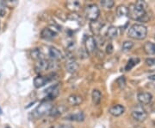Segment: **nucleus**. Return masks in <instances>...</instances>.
<instances>
[{
  "label": "nucleus",
  "instance_id": "obj_1",
  "mask_svg": "<svg viewBox=\"0 0 155 128\" xmlns=\"http://www.w3.org/2000/svg\"><path fill=\"white\" fill-rule=\"evenodd\" d=\"M147 5L145 1L139 0L127 7V17L139 22H147L149 16L147 12Z\"/></svg>",
  "mask_w": 155,
  "mask_h": 128
},
{
  "label": "nucleus",
  "instance_id": "obj_2",
  "mask_svg": "<svg viewBox=\"0 0 155 128\" xmlns=\"http://www.w3.org/2000/svg\"><path fill=\"white\" fill-rule=\"evenodd\" d=\"M127 35L129 37L133 39L142 40L147 35V29L143 24L135 23L129 28Z\"/></svg>",
  "mask_w": 155,
  "mask_h": 128
},
{
  "label": "nucleus",
  "instance_id": "obj_3",
  "mask_svg": "<svg viewBox=\"0 0 155 128\" xmlns=\"http://www.w3.org/2000/svg\"><path fill=\"white\" fill-rule=\"evenodd\" d=\"M53 106H54L51 104L49 100H44L35 109V111L33 112V116L35 119H38V118L43 117L47 114H49Z\"/></svg>",
  "mask_w": 155,
  "mask_h": 128
},
{
  "label": "nucleus",
  "instance_id": "obj_4",
  "mask_svg": "<svg viewBox=\"0 0 155 128\" xmlns=\"http://www.w3.org/2000/svg\"><path fill=\"white\" fill-rule=\"evenodd\" d=\"M56 67H57V64L54 61V60L49 61V60H46V59L38 61L35 65V71L37 73H42L47 70L54 69Z\"/></svg>",
  "mask_w": 155,
  "mask_h": 128
},
{
  "label": "nucleus",
  "instance_id": "obj_5",
  "mask_svg": "<svg viewBox=\"0 0 155 128\" xmlns=\"http://www.w3.org/2000/svg\"><path fill=\"white\" fill-rule=\"evenodd\" d=\"M84 14L86 18L90 21H96L98 19L100 15V10L98 6L95 4H91L89 5L86 6L85 10H84Z\"/></svg>",
  "mask_w": 155,
  "mask_h": 128
},
{
  "label": "nucleus",
  "instance_id": "obj_6",
  "mask_svg": "<svg viewBox=\"0 0 155 128\" xmlns=\"http://www.w3.org/2000/svg\"><path fill=\"white\" fill-rule=\"evenodd\" d=\"M132 117L134 120L142 122L147 118V113L143 107L141 106H136L132 111Z\"/></svg>",
  "mask_w": 155,
  "mask_h": 128
},
{
  "label": "nucleus",
  "instance_id": "obj_7",
  "mask_svg": "<svg viewBox=\"0 0 155 128\" xmlns=\"http://www.w3.org/2000/svg\"><path fill=\"white\" fill-rule=\"evenodd\" d=\"M60 90H61V84L57 83L55 85H53L49 87L48 88L45 90V94L47 95V100H54L60 94Z\"/></svg>",
  "mask_w": 155,
  "mask_h": 128
},
{
  "label": "nucleus",
  "instance_id": "obj_8",
  "mask_svg": "<svg viewBox=\"0 0 155 128\" xmlns=\"http://www.w3.org/2000/svg\"><path fill=\"white\" fill-rule=\"evenodd\" d=\"M84 46L87 53H93L97 47V41L92 36H88L84 40Z\"/></svg>",
  "mask_w": 155,
  "mask_h": 128
},
{
  "label": "nucleus",
  "instance_id": "obj_9",
  "mask_svg": "<svg viewBox=\"0 0 155 128\" xmlns=\"http://www.w3.org/2000/svg\"><path fill=\"white\" fill-rule=\"evenodd\" d=\"M52 79L47 76H37L34 79V86L35 88H41L47 83L51 81Z\"/></svg>",
  "mask_w": 155,
  "mask_h": 128
},
{
  "label": "nucleus",
  "instance_id": "obj_10",
  "mask_svg": "<svg viewBox=\"0 0 155 128\" xmlns=\"http://www.w3.org/2000/svg\"><path fill=\"white\" fill-rule=\"evenodd\" d=\"M104 22H101V21H97V20L92 21V22H91V23H90V27H91V31L95 35H97V36H98L101 33L102 29L104 28Z\"/></svg>",
  "mask_w": 155,
  "mask_h": 128
},
{
  "label": "nucleus",
  "instance_id": "obj_11",
  "mask_svg": "<svg viewBox=\"0 0 155 128\" xmlns=\"http://www.w3.org/2000/svg\"><path fill=\"white\" fill-rule=\"evenodd\" d=\"M84 114L83 112L79 111L77 112H74V113H70V114H67V116L65 117V119L67 120H71V121H77V122H80V121H83L84 119Z\"/></svg>",
  "mask_w": 155,
  "mask_h": 128
},
{
  "label": "nucleus",
  "instance_id": "obj_12",
  "mask_svg": "<svg viewBox=\"0 0 155 128\" xmlns=\"http://www.w3.org/2000/svg\"><path fill=\"white\" fill-rule=\"evenodd\" d=\"M137 98H138L139 102L140 104L147 105V104H149L153 99V95L147 92H141V93H139Z\"/></svg>",
  "mask_w": 155,
  "mask_h": 128
},
{
  "label": "nucleus",
  "instance_id": "obj_13",
  "mask_svg": "<svg viewBox=\"0 0 155 128\" xmlns=\"http://www.w3.org/2000/svg\"><path fill=\"white\" fill-rule=\"evenodd\" d=\"M125 112V108L122 105L120 104H117V105H114L112 106L109 109V112L110 113L111 115L115 116V117H118V116H121L122 114L124 113Z\"/></svg>",
  "mask_w": 155,
  "mask_h": 128
},
{
  "label": "nucleus",
  "instance_id": "obj_14",
  "mask_svg": "<svg viewBox=\"0 0 155 128\" xmlns=\"http://www.w3.org/2000/svg\"><path fill=\"white\" fill-rule=\"evenodd\" d=\"M57 36V32L50 28H44L41 32V36L45 40L54 39Z\"/></svg>",
  "mask_w": 155,
  "mask_h": 128
},
{
  "label": "nucleus",
  "instance_id": "obj_15",
  "mask_svg": "<svg viewBox=\"0 0 155 128\" xmlns=\"http://www.w3.org/2000/svg\"><path fill=\"white\" fill-rule=\"evenodd\" d=\"M48 55L52 58V60H61L63 58V55L60 50L55 47H51L48 50Z\"/></svg>",
  "mask_w": 155,
  "mask_h": 128
},
{
  "label": "nucleus",
  "instance_id": "obj_16",
  "mask_svg": "<svg viewBox=\"0 0 155 128\" xmlns=\"http://www.w3.org/2000/svg\"><path fill=\"white\" fill-rule=\"evenodd\" d=\"M67 102L72 106H78L83 102V98L78 95H71L67 98Z\"/></svg>",
  "mask_w": 155,
  "mask_h": 128
},
{
  "label": "nucleus",
  "instance_id": "obj_17",
  "mask_svg": "<svg viewBox=\"0 0 155 128\" xmlns=\"http://www.w3.org/2000/svg\"><path fill=\"white\" fill-rule=\"evenodd\" d=\"M66 5H67V8L69 11L76 12V11H79V9L82 6V4L78 0H74V1H68Z\"/></svg>",
  "mask_w": 155,
  "mask_h": 128
},
{
  "label": "nucleus",
  "instance_id": "obj_18",
  "mask_svg": "<svg viewBox=\"0 0 155 128\" xmlns=\"http://www.w3.org/2000/svg\"><path fill=\"white\" fill-rule=\"evenodd\" d=\"M143 50L147 55L153 56V55H155V43H152V42L145 43L144 46H143Z\"/></svg>",
  "mask_w": 155,
  "mask_h": 128
},
{
  "label": "nucleus",
  "instance_id": "obj_19",
  "mask_svg": "<svg viewBox=\"0 0 155 128\" xmlns=\"http://www.w3.org/2000/svg\"><path fill=\"white\" fill-rule=\"evenodd\" d=\"M65 111H66V107L64 106H53L52 110L50 112L49 115L53 116V117H57V116L61 115Z\"/></svg>",
  "mask_w": 155,
  "mask_h": 128
},
{
  "label": "nucleus",
  "instance_id": "obj_20",
  "mask_svg": "<svg viewBox=\"0 0 155 128\" xmlns=\"http://www.w3.org/2000/svg\"><path fill=\"white\" fill-rule=\"evenodd\" d=\"M79 65L77 61H75L74 60H71L67 63V70L71 74H74L78 70Z\"/></svg>",
  "mask_w": 155,
  "mask_h": 128
},
{
  "label": "nucleus",
  "instance_id": "obj_21",
  "mask_svg": "<svg viewBox=\"0 0 155 128\" xmlns=\"http://www.w3.org/2000/svg\"><path fill=\"white\" fill-rule=\"evenodd\" d=\"M30 55H31V57L33 58L34 60H35V61H37L45 59L44 55L42 54L41 50H40V49H34V50H32Z\"/></svg>",
  "mask_w": 155,
  "mask_h": 128
},
{
  "label": "nucleus",
  "instance_id": "obj_22",
  "mask_svg": "<svg viewBox=\"0 0 155 128\" xmlns=\"http://www.w3.org/2000/svg\"><path fill=\"white\" fill-rule=\"evenodd\" d=\"M91 99H92V103L94 105H98L101 100H102V94L99 90L97 89H94L92 91V94H91Z\"/></svg>",
  "mask_w": 155,
  "mask_h": 128
},
{
  "label": "nucleus",
  "instance_id": "obj_23",
  "mask_svg": "<svg viewBox=\"0 0 155 128\" xmlns=\"http://www.w3.org/2000/svg\"><path fill=\"white\" fill-rule=\"evenodd\" d=\"M106 36L110 39L116 38L118 36V28H116L115 26H110V28H108L107 31H106Z\"/></svg>",
  "mask_w": 155,
  "mask_h": 128
},
{
  "label": "nucleus",
  "instance_id": "obj_24",
  "mask_svg": "<svg viewBox=\"0 0 155 128\" xmlns=\"http://www.w3.org/2000/svg\"><path fill=\"white\" fill-rule=\"evenodd\" d=\"M139 61H140V59H139V58H136V57H132V58H130V59L128 60V61H127L126 67H125L126 71H130L135 65L138 64Z\"/></svg>",
  "mask_w": 155,
  "mask_h": 128
},
{
  "label": "nucleus",
  "instance_id": "obj_25",
  "mask_svg": "<svg viewBox=\"0 0 155 128\" xmlns=\"http://www.w3.org/2000/svg\"><path fill=\"white\" fill-rule=\"evenodd\" d=\"M116 15L118 17H127V7L125 5H119L116 8Z\"/></svg>",
  "mask_w": 155,
  "mask_h": 128
},
{
  "label": "nucleus",
  "instance_id": "obj_26",
  "mask_svg": "<svg viewBox=\"0 0 155 128\" xmlns=\"http://www.w3.org/2000/svg\"><path fill=\"white\" fill-rule=\"evenodd\" d=\"M100 5L106 10H111L115 5V2L113 0H101Z\"/></svg>",
  "mask_w": 155,
  "mask_h": 128
},
{
  "label": "nucleus",
  "instance_id": "obj_27",
  "mask_svg": "<svg viewBox=\"0 0 155 128\" xmlns=\"http://www.w3.org/2000/svg\"><path fill=\"white\" fill-rule=\"evenodd\" d=\"M134 47V43L131 41H125L123 43L122 47V50L123 52H128L129 50H132V48Z\"/></svg>",
  "mask_w": 155,
  "mask_h": 128
},
{
  "label": "nucleus",
  "instance_id": "obj_28",
  "mask_svg": "<svg viewBox=\"0 0 155 128\" xmlns=\"http://www.w3.org/2000/svg\"><path fill=\"white\" fill-rule=\"evenodd\" d=\"M116 82L118 84V86L121 88H125V85H126V81H125V78L123 76H121L116 80Z\"/></svg>",
  "mask_w": 155,
  "mask_h": 128
},
{
  "label": "nucleus",
  "instance_id": "obj_29",
  "mask_svg": "<svg viewBox=\"0 0 155 128\" xmlns=\"http://www.w3.org/2000/svg\"><path fill=\"white\" fill-rule=\"evenodd\" d=\"M114 52V47L111 43H109V44L106 46V53L109 54V55H111L112 53Z\"/></svg>",
  "mask_w": 155,
  "mask_h": 128
},
{
  "label": "nucleus",
  "instance_id": "obj_30",
  "mask_svg": "<svg viewBox=\"0 0 155 128\" xmlns=\"http://www.w3.org/2000/svg\"><path fill=\"white\" fill-rule=\"evenodd\" d=\"M49 128H73L72 126L70 125H58V126H50Z\"/></svg>",
  "mask_w": 155,
  "mask_h": 128
},
{
  "label": "nucleus",
  "instance_id": "obj_31",
  "mask_svg": "<svg viewBox=\"0 0 155 128\" xmlns=\"http://www.w3.org/2000/svg\"><path fill=\"white\" fill-rule=\"evenodd\" d=\"M146 63L148 66H153L155 65V59L154 58H148L146 60Z\"/></svg>",
  "mask_w": 155,
  "mask_h": 128
},
{
  "label": "nucleus",
  "instance_id": "obj_32",
  "mask_svg": "<svg viewBox=\"0 0 155 128\" xmlns=\"http://www.w3.org/2000/svg\"><path fill=\"white\" fill-rule=\"evenodd\" d=\"M5 15V9L1 8L0 9V17H4Z\"/></svg>",
  "mask_w": 155,
  "mask_h": 128
},
{
  "label": "nucleus",
  "instance_id": "obj_33",
  "mask_svg": "<svg viewBox=\"0 0 155 128\" xmlns=\"http://www.w3.org/2000/svg\"><path fill=\"white\" fill-rule=\"evenodd\" d=\"M149 79L150 80H154L155 81V74L154 75H151V76L149 77Z\"/></svg>",
  "mask_w": 155,
  "mask_h": 128
},
{
  "label": "nucleus",
  "instance_id": "obj_34",
  "mask_svg": "<svg viewBox=\"0 0 155 128\" xmlns=\"http://www.w3.org/2000/svg\"><path fill=\"white\" fill-rule=\"evenodd\" d=\"M0 114H2V110H1V108H0Z\"/></svg>",
  "mask_w": 155,
  "mask_h": 128
},
{
  "label": "nucleus",
  "instance_id": "obj_35",
  "mask_svg": "<svg viewBox=\"0 0 155 128\" xmlns=\"http://www.w3.org/2000/svg\"><path fill=\"white\" fill-rule=\"evenodd\" d=\"M6 128H10V127H6Z\"/></svg>",
  "mask_w": 155,
  "mask_h": 128
}]
</instances>
